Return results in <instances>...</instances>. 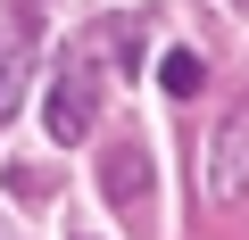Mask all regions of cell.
<instances>
[{
  "label": "cell",
  "mask_w": 249,
  "mask_h": 240,
  "mask_svg": "<svg viewBox=\"0 0 249 240\" xmlns=\"http://www.w3.org/2000/svg\"><path fill=\"white\" fill-rule=\"evenodd\" d=\"M232 9H249V0H232Z\"/></svg>",
  "instance_id": "obj_6"
},
{
  "label": "cell",
  "mask_w": 249,
  "mask_h": 240,
  "mask_svg": "<svg viewBox=\"0 0 249 240\" xmlns=\"http://www.w3.org/2000/svg\"><path fill=\"white\" fill-rule=\"evenodd\" d=\"M100 191H108V207L116 215H150V199H158V166H150V149L142 141H116L108 158H100Z\"/></svg>",
  "instance_id": "obj_2"
},
{
  "label": "cell",
  "mask_w": 249,
  "mask_h": 240,
  "mask_svg": "<svg viewBox=\"0 0 249 240\" xmlns=\"http://www.w3.org/2000/svg\"><path fill=\"white\" fill-rule=\"evenodd\" d=\"M91 116H100V99H91V75L83 66H58L50 75V99H42V125H50V141L67 149V141H83L91 133Z\"/></svg>",
  "instance_id": "obj_3"
},
{
  "label": "cell",
  "mask_w": 249,
  "mask_h": 240,
  "mask_svg": "<svg viewBox=\"0 0 249 240\" xmlns=\"http://www.w3.org/2000/svg\"><path fill=\"white\" fill-rule=\"evenodd\" d=\"M17 83H25V58H17V42H0V125L17 108Z\"/></svg>",
  "instance_id": "obj_5"
},
{
  "label": "cell",
  "mask_w": 249,
  "mask_h": 240,
  "mask_svg": "<svg viewBox=\"0 0 249 240\" xmlns=\"http://www.w3.org/2000/svg\"><path fill=\"white\" fill-rule=\"evenodd\" d=\"M158 83H166L175 99H191V91L208 83V66H199V50H166V58H158Z\"/></svg>",
  "instance_id": "obj_4"
},
{
  "label": "cell",
  "mask_w": 249,
  "mask_h": 240,
  "mask_svg": "<svg viewBox=\"0 0 249 240\" xmlns=\"http://www.w3.org/2000/svg\"><path fill=\"white\" fill-rule=\"evenodd\" d=\"M241 191H249V91L224 99V116L208 125V149H199V199L232 207Z\"/></svg>",
  "instance_id": "obj_1"
}]
</instances>
